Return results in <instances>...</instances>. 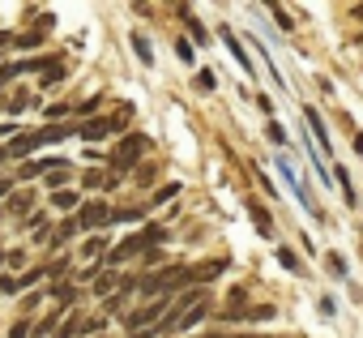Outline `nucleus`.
I'll return each instance as SVG.
<instances>
[{
  "mask_svg": "<svg viewBox=\"0 0 363 338\" xmlns=\"http://www.w3.org/2000/svg\"><path fill=\"white\" fill-rule=\"evenodd\" d=\"M206 312H210V291H206V287H193V291H184V295H175V300H171V312L162 317L158 334H179V329H193Z\"/></svg>",
  "mask_w": 363,
  "mask_h": 338,
  "instance_id": "nucleus-1",
  "label": "nucleus"
},
{
  "mask_svg": "<svg viewBox=\"0 0 363 338\" xmlns=\"http://www.w3.org/2000/svg\"><path fill=\"white\" fill-rule=\"evenodd\" d=\"M162 236H167L162 227H145V231H137V236H128L124 244H116V249L107 253V266H111V270H120L124 261H133V257H141V253L150 257V249H154V244H158Z\"/></svg>",
  "mask_w": 363,
  "mask_h": 338,
  "instance_id": "nucleus-2",
  "label": "nucleus"
},
{
  "mask_svg": "<svg viewBox=\"0 0 363 338\" xmlns=\"http://www.w3.org/2000/svg\"><path fill=\"white\" fill-rule=\"evenodd\" d=\"M145 150H150V141H145L141 133H128V137L116 146V154L107 158V163H111V176H120V172H133V167H137V158H141Z\"/></svg>",
  "mask_w": 363,
  "mask_h": 338,
  "instance_id": "nucleus-3",
  "label": "nucleus"
},
{
  "mask_svg": "<svg viewBox=\"0 0 363 338\" xmlns=\"http://www.w3.org/2000/svg\"><path fill=\"white\" fill-rule=\"evenodd\" d=\"M77 223H82V227H107V223H111V210H107L103 202H86L82 214H77Z\"/></svg>",
  "mask_w": 363,
  "mask_h": 338,
  "instance_id": "nucleus-4",
  "label": "nucleus"
},
{
  "mask_svg": "<svg viewBox=\"0 0 363 338\" xmlns=\"http://www.w3.org/2000/svg\"><path fill=\"white\" fill-rule=\"evenodd\" d=\"M223 43H227V48H231V56H235V65H240V69H244V73H252V56H248V52H244V43H240V35H235V31H227V26H223Z\"/></svg>",
  "mask_w": 363,
  "mask_h": 338,
  "instance_id": "nucleus-5",
  "label": "nucleus"
},
{
  "mask_svg": "<svg viewBox=\"0 0 363 338\" xmlns=\"http://www.w3.org/2000/svg\"><path fill=\"white\" fill-rule=\"evenodd\" d=\"M227 266H231V261H223V257H210V261L193 266V283H214V278H218Z\"/></svg>",
  "mask_w": 363,
  "mask_h": 338,
  "instance_id": "nucleus-6",
  "label": "nucleus"
},
{
  "mask_svg": "<svg viewBox=\"0 0 363 338\" xmlns=\"http://www.w3.org/2000/svg\"><path fill=\"white\" fill-rule=\"evenodd\" d=\"M133 291H137V283H133V278H124V283H120V291L103 300V317H107V312H124V304H128V295H133Z\"/></svg>",
  "mask_w": 363,
  "mask_h": 338,
  "instance_id": "nucleus-7",
  "label": "nucleus"
},
{
  "mask_svg": "<svg viewBox=\"0 0 363 338\" xmlns=\"http://www.w3.org/2000/svg\"><path fill=\"white\" fill-rule=\"evenodd\" d=\"M120 283H124V274H120V270H103V274L94 278V295H103V300H107V295H116V291H120Z\"/></svg>",
  "mask_w": 363,
  "mask_h": 338,
  "instance_id": "nucleus-8",
  "label": "nucleus"
},
{
  "mask_svg": "<svg viewBox=\"0 0 363 338\" xmlns=\"http://www.w3.org/2000/svg\"><path fill=\"white\" fill-rule=\"evenodd\" d=\"M303 120H308V129H312V137L320 141V150H329V129L320 124V111H316V107H303Z\"/></svg>",
  "mask_w": 363,
  "mask_h": 338,
  "instance_id": "nucleus-9",
  "label": "nucleus"
},
{
  "mask_svg": "<svg viewBox=\"0 0 363 338\" xmlns=\"http://www.w3.org/2000/svg\"><path fill=\"white\" fill-rule=\"evenodd\" d=\"M77 133V124H48V129H39L35 137H39V146H48V141H65V137H73Z\"/></svg>",
  "mask_w": 363,
  "mask_h": 338,
  "instance_id": "nucleus-10",
  "label": "nucleus"
},
{
  "mask_svg": "<svg viewBox=\"0 0 363 338\" xmlns=\"http://www.w3.org/2000/svg\"><path fill=\"white\" fill-rule=\"evenodd\" d=\"M248 214H252V223H257L261 236H274V214H269L261 202H248Z\"/></svg>",
  "mask_w": 363,
  "mask_h": 338,
  "instance_id": "nucleus-11",
  "label": "nucleus"
},
{
  "mask_svg": "<svg viewBox=\"0 0 363 338\" xmlns=\"http://www.w3.org/2000/svg\"><path fill=\"white\" fill-rule=\"evenodd\" d=\"M77 231H82V223H77V219H60V223H56V236H52V249H65Z\"/></svg>",
  "mask_w": 363,
  "mask_h": 338,
  "instance_id": "nucleus-12",
  "label": "nucleus"
},
{
  "mask_svg": "<svg viewBox=\"0 0 363 338\" xmlns=\"http://www.w3.org/2000/svg\"><path fill=\"white\" fill-rule=\"evenodd\" d=\"M103 253H107V240H103V236H90V240L82 244V261H90V266H99Z\"/></svg>",
  "mask_w": 363,
  "mask_h": 338,
  "instance_id": "nucleus-13",
  "label": "nucleus"
},
{
  "mask_svg": "<svg viewBox=\"0 0 363 338\" xmlns=\"http://www.w3.org/2000/svg\"><path fill=\"white\" fill-rule=\"evenodd\" d=\"M35 146H39V137H35V133H26V137H18V141L9 146V158H26Z\"/></svg>",
  "mask_w": 363,
  "mask_h": 338,
  "instance_id": "nucleus-14",
  "label": "nucleus"
},
{
  "mask_svg": "<svg viewBox=\"0 0 363 338\" xmlns=\"http://www.w3.org/2000/svg\"><path fill=\"white\" fill-rule=\"evenodd\" d=\"M52 295H56V308H69V304L77 300V287H73V283H56Z\"/></svg>",
  "mask_w": 363,
  "mask_h": 338,
  "instance_id": "nucleus-15",
  "label": "nucleus"
},
{
  "mask_svg": "<svg viewBox=\"0 0 363 338\" xmlns=\"http://www.w3.org/2000/svg\"><path fill=\"white\" fill-rule=\"evenodd\" d=\"M133 52H137V60H141V65H154V48H150V39H145V35H133Z\"/></svg>",
  "mask_w": 363,
  "mask_h": 338,
  "instance_id": "nucleus-16",
  "label": "nucleus"
},
{
  "mask_svg": "<svg viewBox=\"0 0 363 338\" xmlns=\"http://www.w3.org/2000/svg\"><path fill=\"white\" fill-rule=\"evenodd\" d=\"M82 321H86V317H82V312H73V317L56 329V338H77V334H82Z\"/></svg>",
  "mask_w": 363,
  "mask_h": 338,
  "instance_id": "nucleus-17",
  "label": "nucleus"
},
{
  "mask_svg": "<svg viewBox=\"0 0 363 338\" xmlns=\"http://www.w3.org/2000/svg\"><path fill=\"white\" fill-rule=\"evenodd\" d=\"M30 206H35V197H30V193H18V197L9 202V214H26V219H30Z\"/></svg>",
  "mask_w": 363,
  "mask_h": 338,
  "instance_id": "nucleus-18",
  "label": "nucleus"
},
{
  "mask_svg": "<svg viewBox=\"0 0 363 338\" xmlns=\"http://www.w3.org/2000/svg\"><path fill=\"white\" fill-rule=\"evenodd\" d=\"M48 185H52V193H60V189L69 185V167H52V172H48Z\"/></svg>",
  "mask_w": 363,
  "mask_h": 338,
  "instance_id": "nucleus-19",
  "label": "nucleus"
},
{
  "mask_svg": "<svg viewBox=\"0 0 363 338\" xmlns=\"http://www.w3.org/2000/svg\"><path fill=\"white\" fill-rule=\"evenodd\" d=\"M141 214H145L141 206H128V210H111V223H137Z\"/></svg>",
  "mask_w": 363,
  "mask_h": 338,
  "instance_id": "nucleus-20",
  "label": "nucleus"
},
{
  "mask_svg": "<svg viewBox=\"0 0 363 338\" xmlns=\"http://www.w3.org/2000/svg\"><path fill=\"white\" fill-rule=\"evenodd\" d=\"M179 18L189 22V31H193V39H197V43H206V26H201V22H197V18L189 13V9H179Z\"/></svg>",
  "mask_w": 363,
  "mask_h": 338,
  "instance_id": "nucleus-21",
  "label": "nucleus"
},
{
  "mask_svg": "<svg viewBox=\"0 0 363 338\" xmlns=\"http://www.w3.org/2000/svg\"><path fill=\"white\" fill-rule=\"evenodd\" d=\"M52 202H56L60 210H73V206H77V193H73V189H60V193H52Z\"/></svg>",
  "mask_w": 363,
  "mask_h": 338,
  "instance_id": "nucleus-22",
  "label": "nucleus"
},
{
  "mask_svg": "<svg viewBox=\"0 0 363 338\" xmlns=\"http://www.w3.org/2000/svg\"><path fill=\"white\" fill-rule=\"evenodd\" d=\"M82 185H86V189H107V176H103V172H90V167H86Z\"/></svg>",
  "mask_w": 363,
  "mask_h": 338,
  "instance_id": "nucleus-23",
  "label": "nucleus"
},
{
  "mask_svg": "<svg viewBox=\"0 0 363 338\" xmlns=\"http://www.w3.org/2000/svg\"><path fill=\"white\" fill-rule=\"evenodd\" d=\"M43 43V31L35 26V31H26V35H18V48H39Z\"/></svg>",
  "mask_w": 363,
  "mask_h": 338,
  "instance_id": "nucleus-24",
  "label": "nucleus"
},
{
  "mask_svg": "<svg viewBox=\"0 0 363 338\" xmlns=\"http://www.w3.org/2000/svg\"><path fill=\"white\" fill-rule=\"evenodd\" d=\"M43 274H48L52 283H56V278H65V274H69V257H60V261H52V266H48Z\"/></svg>",
  "mask_w": 363,
  "mask_h": 338,
  "instance_id": "nucleus-25",
  "label": "nucleus"
},
{
  "mask_svg": "<svg viewBox=\"0 0 363 338\" xmlns=\"http://www.w3.org/2000/svg\"><path fill=\"white\" fill-rule=\"evenodd\" d=\"M278 261H282L286 270H295V274H303V266L295 261V253H291V249H278Z\"/></svg>",
  "mask_w": 363,
  "mask_h": 338,
  "instance_id": "nucleus-26",
  "label": "nucleus"
},
{
  "mask_svg": "<svg viewBox=\"0 0 363 338\" xmlns=\"http://www.w3.org/2000/svg\"><path fill=\"white\" fill-rule=\"evenodd\" d=\"M9 338H35V325H30V321H13Z\"/></svg>",
  "mask_w": 363,
  "mask_h": 338,
  "instance_id": "nucleus-27",
  "label": "nucleus"
},
{
  "mask_svg": "<svg viewBox=\"0 0 363 338\" xmlns=\"http://www.w3.org/2000/svg\"><path fill=\"white\" fill-rule=\"evenodd\" d=\"M22 287V278H13V274H0V295H13Z\"/></svg>",
  "mask_w": 363,
  "mask_h": 338,
  "instance_id": "nucleus-28",
  "label": "nucleus"
},
{
  "mask_svg": "<svg viewBox=\"0 0 363 338\" xmlns=\"http://www.w3.org/2000/svg\"><path fill=\"white\" fill-rule=\"evenodd\" d=\"M5 266H13V270H22V266H26V253H22V249H13V253H5Z\"/></svg>",
  "mask_w": 363,
  "mask_h": 338,
  "instance_id": "nucleus-29",
  "label": "nucleus"
},
{
  "mask_svg": "<svg viewBox=\"0 0 363 338\" xmlns=\"http://www.w3.org/2000/svg\"><path fill=\"white\" fill-rule=\"evenodd\" d=\"M175 52H179V60L193 65V43H189V39H175Z\"/></svg>",
  "mask_w": 363,
  "mask_h": 338,
  "instance_id": "nucleus-30",
  "label": "nucleus"
},
{
  "mask_svg": "<svg viewBox=\"0 0 363 338\" xmlns=\"http://www.w3.org/2000/svg\"><path fill=\"white\" fill-rule=\"evenodd\" d=\"M60 77H65V69H60V65H52V69H48V73H43V86H56V82H60Z\"/></svg>",
  "mask_w": 363,
  "mask_h": 338,
  "instance_id": "nucleus-31",
  "label": "nucleus"
},
{
  "mask_svg": "<svg viewBox=\"0 0 363 338\" xmlns=\"http://www.w3.org/2000/svg\"><path fill=\"white\" fill-rule=\"evenodd\" d=\"M197 86H201V90H214L218 82H214V73H210V69H201V73H197Z\"/></svg>",
  "mask_w": 363,
  "mask_h": 338,
  "instance_id": "nucleus-32",
  "label": "nucleus"
},
{
  "mask_svg": "<svg viewBox=\"0 0 363 338\" xmlns=\"http://www.w3.org/2000/svg\"><path fill=\"white\" fill-rule=\"evenodd\" d=\"M26 103H30V99H26V94H13V99H9V103H5V107H9V111H13V116H18V111H26Z\"/></svg>",
  "mask_w": 363,
  "mask_h": 338,
  "instance_id": "nucleus-33",
  "label": "nucleus"
},
{
  "mask_svg": "<svg viewBox=\"0 0 363 338\" xmlns=\"http://www.w3.org/2000/svg\"><path fill=\"white\" fill-rule=\"evenodd\" d=\"M175 193H179V185H162V189H158V193H154V202H171V197H175Z\"/></svg>",
  "mask_w": 363,
  "mask_h": 338,
  "instance_id": "nucleus-34",
  "label": "nucleus"
},
{
  "mask_svg": "<svg viewBox=\"0 0 363 338\" xmlns=\"http://www.w3.org/2000/svg\"><path fill=\"white\" fill-rule=\"evenodd\" d=\"M274 18H278V26H282V31H291V13H286L282 5H274Z\"/></svg>",
  "mask_w": 363,
  "mask_h": 338,
  "instance_id": "nucleus-35",
  "label": "nucleus"
},
{
  "mask_svg": "<svg viewBox=\"0 0 363 338\" xmlns=\"http://www.w3.org/2000/svg\"><path fill=\"white\" fill-rule=\"evenodd\" d=\"M269 137H274V141H286V129H282L278 120H269Z\"/></svg>",
  "mask_w": 363,
  "mask_h": 338,
  "instance_id": "nucleus-36",
  "label": "nucleus"
},
{
  "mask_svg": "<svg viewBox=\"0 0 363 338\" xmlns=\"http://www.w3.org/2000/svg\"><path fill=\"white\" fill-rule=\"evenodd\" d=\"M9 77H18V65H0V86H5Z\"/></svg>",
  "mask_w": 363,
  "mask_h": 338,
  "instance_id": "nucleus-37",
  "label": "nucleus"
},
{
  "mask_svg": "<svg viewBox=\"0 0 363 338\" xmlns=\"http://www.w3.org/2000/svg\"><path fill=\"white\" fill-rule=\"evenodd\" d=\"M137 180H141V185H150V180H154V167H150V163H145V167H137Z\"/></svg>",
  "mask_w": 363,
  "mask_h": 338,
  "instance_id": "nucleus-38",
  "label": "nucleus"
},
{
  "mask_svg": "<svg viewBox=\"0 0 363 338\" xmlns=\"http://www.w3.org/2000/svg\"><path fill=\"white\" fill-rule=\"evenodd\" d=\"M329 266H333V274H346V261H342L337 253H329Z\"/></svg>",
  "mask_w": 363,
  "mask_h": 338,
  "instance_id": "nucleus-39",
  "label": "nucleus"
},
{
  "mask_svg": "<svg viewBox=\"0 0 363 338\" xmlns=\"http://www.w3.org/2000/svg\"><path fill=\"white\" fill-rule=\"evenodd\" d=\"M128 338H158V325H150V329H133Z\"/></svg>",
  "mask_w": 363,
  "mask_h": 338,
  "instance_id": "nucleus-40",
  "label": "nucleus"
},
{
  "mask_svg": "<svg viewBox=\"0 0 363 338\" xmlns=\"http://www.w3.org/2000/svg\"><path fill=\"white\" fill-rule=\"evenodd\" d=\"M354 150H359V154H363V133H354Z\"/></svg>",
  "mask_w": 363,
  "mask_h": 338,
  "instance_id": "nucleus-41",
  "label": "nucleus"
},
{
  "mask_svg": "<svg viewBox=\"0 0 363 338\" xmlns=\"http://www.w3.org/2000/svg\"><path fill=\"white\" fill-rule=\"evenodd\" d=\"M5 193H9V180H5V176H0V197H5Z\"/></svg>",
  "mask_w": 363,
  "mask_h": 338,
  "instance_id": "nucleus-42",
  "label": "nucleus"
},
{
  "mask_svg": "<svg viewBox=\"0 0 363 338\" xmlns=\"http://www.w3.org/2000/svg\"><path fill=\"white\" fill-rule=\"evenodd\" d=\"M350 13H354V18H359V22H363V5H354V9H350Z\"/></svg>",
  "mask_w": 363,
  "mask_h": 338,
  "instance_id": "nucleus-43",
  "label": "nucleus"
},
{
  "mask_svg": "<svg viewBox=\"0 0 363 338\" xmlns=\"http://www.w3.org/2000/svg\"><path fill=\"white\" fill-rule=\"evenodd\" d=\"M201 338H223V334H201Z\"/></svg>",
  "mask_w": 363,
  "mask_h": 338,
  "instance_id": "nucleus-44",
  "label": "nucleus"
},
{
  "mask_svg": "<svg viewBox=\"0 0 363 338\" xmlns=\"http://www.w3.org/2000/svg\"><path fill=\"white\" fill-rule=\"evenodd\" d=\"M0 266H5V253H0Z\"/></svg>",
  "mask_w": 363,
  "mask_h": 338,
  "instance_id": "nucleus-45",
  "label": "nucleus"
},
{
  "mask_svg": "<svg viewBox=\"0 0 363 338\" xmlns=\"http://www.w3.org/2000/svg\"><path fill=\"white\" fill-rule=\"evenodd\" d=\"M359 48H363V35H359Z\"/></svg>",
  "mask_w": 363,
  "mask_h": 338,
  "instance_id": "nucleus-46",
  "label": "nucleus"
},
{
  "mask_svg": "<svg viewBox=\"0 0 363 338\" xmlns=\"http://www.w3.org/2000/svg\"><path fill=\"white\" fill-rule=\"evenodd\" d=\"M0 43H5V35H0Z\"/></svg>",
  "mask_w": 363,
  "mask_h": 338,
  "instance_id": "nucleus-47",
  "label": "nucleus"
}]
</instances>
